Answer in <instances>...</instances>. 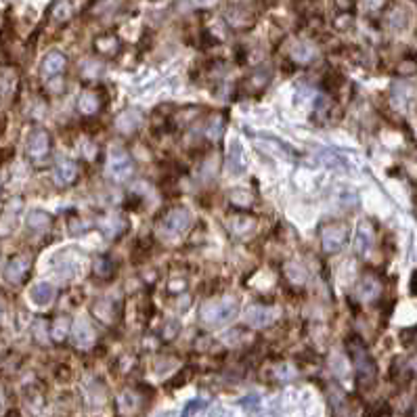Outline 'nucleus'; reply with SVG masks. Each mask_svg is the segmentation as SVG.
<instances>
[{
  "instance_id": "4be33fe9",
  "label": "nucleus",
  "mask_w": 417,
  "mask_h": 417,
  "mask_svg": "<svg viewBox=\"0 0 417 417\" xmlns=\"http://www.w3.org/2000/svg\"><path fill=\"white\" fill-rule=\"evenodd\" d=\"M30 298L36 306H49L55 298V287L49 283V281H40L32 287L30 291Z\"/></svg>"
},
{
  "instance_id": "39448f33",
  "label": "nucleus",
  "mask_w": 417,
  "mask_h": 417,
  "mask_svg": "<svg viewBox=\"0 0 417 417\" xmlns=\"http://www.w3.org/2000/svg\"><path fill=\"white\" fill-rule=\"evenodd\" d=\"M51 151H53V141H51L49 130L34 128L26 139V155H28V160L34 166H42L51 158Z\"/></svg>"
},
{
  "instance_id": "4c0bfd02",
  "label": "nucleus",
  "mask_w": 417,
  "mask_h": 417,
  "mask_svg": "<svg viewBox=\"0 0 417 417\" xmlns=\"http://www.w3.org/2000/svg\"><path fill=\"white\" fill-rule=\"evenodd\" d=\"M189 5V9H214L216 5H221V0H185Z\"/></svg>"
},
{
  "instance_id": "412c9836",
  "label": "nucleus",
  "mask_w": 417,
  "mask_h": 417,
  "mask_svg": "<svg viewBox=\"0 0 417 417\" xmlns=\"http://www.w3.org/2000/svg\"><path fill=\"white\" fill-rule=\"evenodd\" d=\"M94 51L103 57H114L120 51V40L114 34H103L94 38Z\"/></svg>"
},
{
  "instance_id": "473e14b6",
  "label": "nucleus",
  "mask_w": 417,
  "mask_h": 417,
  "mask_svg": "<svg viewBox=\"0 0 417 417\" xmlns=\"http://www.w3.org/2000/svg\"><path fill=\"white\" fill-rule=\"evenodd\" d=\"M285 277H287L291 283H298V285H302V283H304V279H306V273H304V269H302L300 264H296V262H289V264L285 266Z\"/></svg>"
},
{
  "instance_id": "72a5a7b5",
  "label": "nucleus",
  "mask_w": 417,
  "mask_h": 417,
  "mask_svg": "<svg viewBox=\"0 0 417 417\" xmlns=\"http://www.w3.org/2000/svg\"><path fill=\"white\" fill-rule=\"evenodd\" d=\"M296 375H298V369H296L291 363H279L277 369H275V377H277L279 382H289V380H293Z\"/></svg>"
},
{
  "instance_id": "5701e85b",
  "label": "nucleus",
  "mask_w": 417,
  "mask_h": 417,
  "mask_svg": "<svg viewBox=\"0 0 417 417\" xmlns=\"http://www.w3.org/2000/svg\"><path fill=\"white\" fill-rule=\"evenodd\" d=\"M17 86V71L13 67L0 69V99H7L15 92Z\"/></svg>"
},
{
  "instance_id": "79ce46f5",
  "label": "nucleus",
  "mask_w": 417,
  "mask_h": 417,
  "mask_svg": "<svg viewBox=\"0 0 417 417\" xmlns=\"http://www.w3.org/2000/svg\"><path fill=\"white\" fill-rule=\"evenodd\" d=\"M0 191H3V182H0Z\"/></svg>"
},
{
  "instance_id": "0eeeda50",
  "label": "nucleus",
  "mask_w": 417,
  "mask_h": 417,
  "mask_svg": "<svg viewBox=\"0 0 417 417\" xmlns=\"http://www.w3.org/2000/svg\"><path fill=\"white\" fill-rule=\"evenodd\" d=\"M116 407H118V415L120 417H139L141 411L145 409V396H143V392H139L135 388L124 390L118 396Z\"/></svg>"
},
{
  "instance_id": "c756f323",
  "label": "nucleus",
  "mask_w": 417,
  "mask_h": 417,
  "mask_svg": "<svg viewBox=\"0 0 417 417\" xmlns=\"http://www.w3.org/2000/svg\"><path fill=\"white\" fill-rule=\"evenodd\" d=\"M69 332H71V323H69V319H67V317H59V319L53 323L51 338H53L55 342H63V340L69 336Z\"/></svg>"
},
{
  "instance_id": "ea45409f",
  "label": "nucleus",
  "mask_w": 417,
  "mask_h": 417,
  "mask_svg": "<svg viewBox=\"0 0 417 417\" xmlns=\"http://www.w3.org/2000/svg\"><path fill=\"white\" fill-rule=\"evenodd\" d=\"M185 287H187V281H178V283H176V281H170V291H176V289L182 291Z\"/></svg>"
},
{
  "instance_id": "a211bd4d",
  "label": "nucleus",
  "mask_w": 417,
  "mask_h": 417,
  "mask_svg": "<svg viewBox=\"0 0 417 417\" xmlns=\"http://www.w3.org/2000/svg\"><path fill=\"white\" fill-rule=\"evenodd\" d=\"M371 248H373V229L369 223H361L355 233V252L359 256H365L369 254Z\"/></svg>"
},
{
  "instance_id": "c03bdc74",
  "label": "nucleus",
  "mask_w": 417,
  "mask_h": 417,
  "mask_svg": "<svg viewBox=\"0 0 417 417\" xmlns=\"http://www.w3.org/2000/svg\"><path fill=\"white\" fill-rule=\"evenodd\" d=\"M415 3H417V0H415Z\"/></svg>"
},
{
  "instance_id": "1a4fd4ad",
  "label": "nucleus",
  "mask_w": 417,
  "mask_h": 417,
  "mask_svg": "<svg viewBox=\"0 0 417 417\" xmlns=\"http://www.w3.org/2000/svg\"><path fill=\"white\" fill-rule=\"evenodd\" d=\"M382 291H384V285H382V279L377 277V275H363L361 277V281L357 283V298L363 302V304H373V302H377L380 300V296H382Z\"/></svg>"
},
{
  "instance_id": "f8f14e48",
  "label": "nucleus",
  "mask_w": 417,
  "mask_h": 417,
  "mask_svg": "<svg viewBox=\"0 0 417 417\" xmlns=\"http://www.w3.org/2000/svg\"><path fill=\"white\" fill-rule=\"evenodd\" d=\"M53 180H55V185L61 187V189L71 187V185L78 180V166H76V162H71V160H67V158L59 160V162L55 164V168H53Z\"/></svg>"
},
{
  "instance_id": "a19ab883",
  "label": "nucleus",
  "mask_w": 417,
  "mask_h": 417,
  "mask_svg": "<svg viewBox=\"0 0 417 417\" xmlns=\"http://www.w3.org/2000/svg\"><path fill=\"white\" fill-rule=\"evenodd\" d=\"M5 402H7V398H5V390H3V386H0V411L5 409Z\"/></svg>"
},
{
  "instance_id": "4468645a",
  "label": "nucleus",
  "mask_w": 417,
  "mask_h": 417,
  "mask_svg": "<svg viewBox=\"0 0 417 417\" xmlns=\"http://www.w3.org/2000/svg\"><path fill=\"white\" fill-rule=\"evenodd\" d=\"M317 55H319L317 46L312 44V42H306V40H298V42H293L291 49H289L291 61H293V63H300V65L312 63V61L317 59Z\"/></svg>"
},
{
  "instance_id": "bb28decb",
  "label": "nucleus",
  "mask_w": 417,
  "mask_h": 417,
  "mask_svg": "<svg viewBox=\"0 0 417 417\" xmlns=\"http://www.w3.org/2000/svg\"><path fill=\"white\" fill-rule=\"evenodd\" d=\"M227 22L235 28V30H248L254 24V17L246 11V9H233L231 13H227Z\"/></svg>"
},
{
  "instance_id": "e433bc0d",
  "label": "nucleus",
  "mask_w": 417,
  "mask_h": 417,
  "mask_svg": "<svg viewBox=\"0 0 417 417\" xmlns=\"http://www.w3.org/2000/svg\"><path fill=\"white\" fill-rule=\"evenodd\" d=\"M178 332H180V323L170 319V321H166V325L162 330V338L170 342V340H174V336H178Z\"/></svg>"
},
{
  "instance_id": "ddd939ff",
  "label": "nucleus",
  "mask_w": 417,
  "mask_h": 417,
  "mask_svg": "<svg viewBox=\"0 0 417 417\" xmlns=\"http://www.w3.org/2000/svg\"><path fill=\"white\" fill-rule=\"evenodd\" d=\"M65 67H67V57L61 51H51L49 55H44L40 71H42L44 80H53L55 76L63 74Z\"/></svg>"
},
{
  "instance_id": "9d476101",
  "label": "nucleus",
  "mask_w": 417,
  "mask_h": 417,
  "mask_svg": "<svg viewBox=\"0 0 417 417\" xmlns=\"http://www.w3.org/2000/svg\"><path fill=\"white\" fill-rule=\"evenodd\" d=\"M71 340H74V346L80 348V350L92 348L94 342H96V332H94L92 323L84 317L76 319L74 325H71Z\"/></svg>"
},
{
  "instance_id": "6e6552de",
  "label": "nucleus",
  "mask_w": 417,
  "mask_h": 417,
  "mask_svg": "<svg viewBox=\"0 0 417 417\" xmlns=\"http://www.w3.org/2000/svg\"><path fill=\"white\" fill-rule=\"evenodd\" d=\"M32 269V258L28 254H15L13 258H9L7 266H5V279L11 285H19L26 281V277L30 275Z\"/></svg>"
},
{
  "instance_id": "f704fd0d",
  "label": "nucleus",
  "mask_w": 417,
  "mask_h": 417,
  "mask_svg": "<svg viewBox=\"0 0 417 417\" xmlns=\"http://www.w3.org/2000/svg\"><path fill=\"white\" fill-rule=\"evenodd\" d=\"M390 0H363V11L367 15H377L388 7Z\"/></svg>"
},
{
  "instance_id": "f3484780",
  "label": "nucleus",
  "mask_w": 417,
  "mask_h": 417,
  "mask_svg": "<svg viewBox=\"0 0 417 417\" xmlns=\"http://www.w3.org/2000/svg\"><path fill=\"white\" fill-rule=\"evenodd\" d=\"M254 227H256V221H254V216H250V214H233V216L227 219V229H229V233H233V235H237V237L248 235Z\"/></svg>"
},
{
  "instance_id": "6ab92c4d",
  "label": "nucleus",
  "mask_w": 417,
  "mask_h": 417,
  "mask_svg": "<svg viewBox=\"0 0 417 417\" xmlns=\"http://www.w3.org/2000/svg\"><path fill=\"white\" fill-rule=\"evenodd\" d=\"M28 229L32 233H46L51 227H53V216L44 210H32L28 214V221H26Z\"/></svg>"
},
{
  "instance_id": "cd10ccee",
  "label": "nucleus",
  "mask_w": 417,
  "mask_h": 417,
  "mask_svg": "<svg viewBox=\"0 0 417 417\" xmlns=\"http://www.w3.org/2000/svg\"><path fill=\"white\" fill-rule=\"evenodd\" d=\"M124 229H126V221L122 216H110L108 221L101 223V231L105 233L108 237H112V239H116L118 235H122Z\"/></svg>"
},
{
  "instance_id": "7c9ffc66",
  "label": "nucleus",
  "mask_w": 417,
  "mask_h": 417,
  "mask_svg": "<svg viewBox=\"0 0 417 417\" xmlns=\"http://www.w3.org/2000/svg\"><path fill=\"white\" fill-rule=\"evenodd\" d=\"M269 80H271V74L266 69H258V71H252L246 82H248V88H252L254 92H258V90H262L269 84Z\"/></svg>"
},
{
  "instance_id": "f03ea898",
  "label": "nucleus",
  "mask_w": 417,
  "mask_h": 417,
  "mask_svg": "<svg viewBox=\"0 0 417 417\" xmlns=\"http://www.w3.org/2000/svg\"><path fill=\"white\" fill-rule=\"evenodd\" d=\"M239 310V302L233 296H225V298H214V300H207L201 310H199V319L205 325H225L229 321L235 319Z\"/></svg>"
},
{
  "instance_id": "37998d69",
  "label": "nucleus",
  "mask_w": 417,
  "mask_h": 417,
  "mask_svg": "<svg viewBox=\"0 0 417 417\" xmlns=\"http://www.w3.org/2000/svg\"><path fill=\"white\" fill-rule=\"evenodd\" d=\"M415 417H417V409H415Z\"/></svg>"
},
{
  "instance_id": "2f4dec72",
  "label": "nucleus",
  "mask_w": 417,
  "mask_h": 417,
  "mask_svg": "<svg viewBox=\"0 0 417 417\" xmlns=\"http://www.w3.org/2000/svg\"><path fill=\"white\" fill-rule=\"evenodd\" d=\"M92 269H94V275H96L99 279H108V277H112V271H114L112 258H108V256H101V258H96Z\"/></svg>"
},
{
  "instance_id": "393cba45",
  "label": "nucleus",
  "mask_w": 417,
  "mask_h": 417,
  "mask_svg": "<svg viewBox=\"0 0 417 417\" xmlns=\"http://www.w3.org/2000/svg\"><path fill=\"white\" fill-rule=\"evenodd\" d=\"M74 15V5L71 0H55L53 7H51V17L57 22V24H65L69 22Z\"/></svg>"
},
{
  "instance_id": "7ed1b4c3",
  "label": "nucleus",
  "mask_w": 417,
  "mask_h": 417,
  "mask_svg": "<svg viewBox=\"0 0 417 417\" xmlns=\"http://www.w3.org/2000/svg\"><path fill=\"white\" fill-rule=\"evenodd\" d=\"M191 225V214L189 210H185V207H172V210H168L160 223H158V233L162 239L166 241H172V239H178L180 235L187 233Z\"/></svg>"
},
{
  "instance_id": "aec40b11",
  "label": "nucleus",
  "mask_w": 417,
  "mask_h": 417,
  "mask_svg": "<svg viewBox=\"0 0 417 417\" xmlns=\"http://www.w3.org/2000/svg\"><path fill=\"white\" fill-rule=\"evenodd\" d=\"M227 164H229V170L233 174H241L246 170V151L241 147L239 141H231L229 145V155H227Z\"/></svg>"
},
{
  "instance_id": "c85d7f7f",
  "label": "nucleus",
  "mask_w": 417,
  "mask_h": 417,
  "mask_svg": "<svg viewBox=\"0 0 417 417\" xmlns=\"http://www.w3.org/2000/svg\"><path fill=\"white\" fill-rule=\"evenodd\" d=\"M139 124H141V116L135 114V112H124V114L118 118V128H120V133L133 135V133L139 128Z\"/></svg>"
},
{
  "instance_id": "9b49d317",
  "label": "nucleus",
  "mask_w": 417,
  "mask_h": 417,
  "mask_svg": "<svg viewBox=\"0 0 417 417\" xmlns=\"http://www.w3.org/2000/svg\"><path fill=\"white\" fill-rule=\"evenodd\" d=\"M275 319H277V310L266 304H252L246 310V323L254 330L269 327Z\"/></svg>"
},
{
  "instance_id": "b1692460",
  "label": "nucleus",
  "mask_w": 417,
  "mask_h": 417,
  "mask_svg": "<svg viewBox=\"0 0 417 417\" xmlns=\"http://www.w3.org/2000/svg\"><path fill=\"white\" fill-rule=\"evenodd\" d=\"M411 92H413V88L409 84H405V82L394 84V88H392V105L396 110H400V112L407 110L409 108V101H411Z\"/></svg>"
},
{
  "instance_id": "a878e982",
  "label": "nucleus",
  "mask_w": 417,
  "mask_h": 417,
  "mask_svg": "<svg viewBox=\"0 0 417 417\" xmlns=\"http://www.w3.org/2000/svg\"><path fill=\"white\" fill-rule=\"evenodd\" d=\"M227 201H229L233 207H237V210H246V207H250V205L254 203V197H252V193L246 191V189H231L229 195H227Z\"/></svg>"
},
{
  "instance_id": "dca6fc26",
  "label": "nucleus",
  "mask_w": 417,
  "mask_h": 417,
  "mask_svg": "<svg viewBox=\"0 0 417 417\" xmlns=\"http://www.w3.org/2000/svg\"><path fill=\"white\" fill-rule=\"evenodd\" d=\"M101 105H103L101 94L94 92V90H84L80 94V99H78V112L82 116H96L99 110H101Z\"/></svg>"
},
{
  "instance_id": "f257e3e1",
  "label": "nucleus",
  "mask_w": 417,
  "mask_h": 417,
  "mask_svg": "<svg viewBox=\"0 0 417 417\" xmlns=\"http://www.w3.org/2000/svg\"><path fill=\"white\" fill-rule=\"evenodd\" d=\"M346 350H348L350 361H352L359 386L361 388H371L375 384V380H377V365H375L367 344L359 336H350L346 340Z\"/></svg>"
},
{
  "instance_id": "58836bf2",
  "label": "nucleus",
  "mask_w": 417,
  "mask_h": 417,
  "mask_svg": "<svg viewBox=\"0 0 417 417\" xmlns=\"http://www.w3.org/2000/svg\"><path fill=\"white\" fill-rule=\"evenodd\" d=\"M400 340H402L407 346H413V348H417V327H413V330L405 332V334L400 336Z\"/></svg>"
},
{
  "instance_id": "2eb2a0df",
  "label": "nucleus",
  "mask_w": 417,
  "mask_h": 417,
  "mask_svg": "<svg viewBox=\"0 0 417 417\" xmlns=\"http://www.w3.org/2000/svg\"><path fill=\"white\" fill-rule=\"evenodd\" d=\"M118 312H120V308L112 298H101L92 306V315L96 319H101L103 323H114L118 319Z\"/></svg>"
},
{
  "instance_id": "423d86ee",
  "label": "nucleus",
  "mask_w": 417,
  "mask_h": 417,
  "mask_svg": "<svg viewBox=\"0 0 417 417\" xmlns=\"http://www.w3.org/2000/svg\"><path fill=\"white\" fill-rule=\"evenodd\" d=\"M348 241V227L340 221H332L321 229V248L325 254H338Z\"/></svg>"
},
{
  "instance_id": "20e7f679",
  "label": "nucleus",
  "mask_w": 417,
  "mask_h": 417,
  "mask_svg": "<svg viewBox=\"0 0 417 417\" xmlns=\"http://www.w3.org/2000/svg\"><path fill=\"white\" fill-rule=\"evenodd\" d=\"M105 174L114 182H126L128 178H133V174H135L133 155L122 147H114L108 155V162H105Z\"/></svg>"
},
{
  "instance_id": "c9c22d12",
  "label": "nucleus",
  "mask_w": 417,
  "mask_h": 417,
  "mask_svg": "<svg viewBox=\"0 0 417 417\" xmlns=\"http://www.w3.org/2000/svg\"><path fill=\"white\" fill-rule=\"evenodd\" d=\"M396 74L407 78V76H413L417 74V59H402L396 67Z\"/></svg>"
}]
</instances>
